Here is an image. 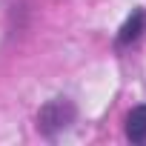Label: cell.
Instances as JSON below:
<instances>
[{"label": "cell", "instance_id": "1", "mask_svg": "<svg viewBox=\"0 0 146 146\" xmlns=\"http://www.w3.org/2000/svg\"><path fill=\"white\" fill-rule=\"evenodd\" d=\"M72 120H75V106H72L69 100H52V103H46V106L40 109V115H37V126H40V132H46V135H54V132L66 129Z\"/></svg>", "mask_w": 146, "mask_h": 146}, {"label": "cell", "instance_id": "2", "mask_svg": "<svg viewBox=\"0 0 146 146\" xmlns=\"http://www.w3.org/2000/svg\"><path fill=\"white\" fill-rule=\"evenodd\" d=\"M126 137L132 143H146V106H137L126 117Z\"/></svg>", "mask_w": 146, "mask_h": 146}, {"label": "cell", "instance_id": "3", "mask_svg": "<svg viewBox=\"0 0 146 146\" xmlns=\"http://www.w3.org/2000/svg\"><path fill=\"white\" fill-rule=\"evenodd\" d=\"M146 29V15L137 9L126 23H123V29H120V35H117V46H126V43H132V40H137L140 37V32Z\"/></svg>", "mask_w": 146, "mask_h": 146}]
</instances>
